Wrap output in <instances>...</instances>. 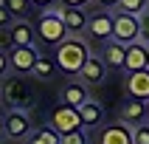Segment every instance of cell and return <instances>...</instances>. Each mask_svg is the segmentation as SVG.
<instances>
[{
	"label": "cell",
	"mask_w": 149,
	"mask_h": 144,
	"mask_svg": "<svg viewBox=\"0 0 149 144\" xmlns=\"http://www.w3.org/2000/svg\"><path fill=\"white\" fill-rule=\"evenodd\" d=\"M54 71H56V62H54L51 57H42V54H40L37 65H34V76H37V79H51Z\"/></svg>",
	"instance_id": "20"
},
{
	"label": "cell",
	"mask_w": 149,
	"mask_h": 144,
	"mask_svg": "<svg viewBox=\"0 0 149 144\" xmlns=\"http://www.w3.org/2000/svg\"><path fill=\"white\" fill-rule=\"evenodd\" d=\"M11 11H8V6H0V28H6V25H11Z\"/></svg>",
	"instance_id": "28"
},
{
	"label": "cell",
	"mask_w": 149,
	"mask_h": 144,
	"mask_svg": "<svg viewBox=\"0 0 149 144\" xmlns=\"http://www.w3.org/2000/svg\"><path fill=\"white\" fill-rule=\"evenodd\" d=\"M146 122H149V99H146Z\"/></svg>",
	"instance_id": "33"
},
{
	"label": "cell",
	"mask_w": 149,
	"mask_h": 144,
	"mask_svg": "<svg viewBox=\"0 0 149 144\" xmlns=\"http://www.w3.org/2000/svg\"><path fill=\"white\" fill-rule=\"evenodd\" d=\"M28 144H62V136L51 124H42V127H37V130L28 136Z\"/></svg>",
	"instance_id": "19"
},
{
	"label": "cell",
	"mask_w": 149,
	"mask_h": 144,
	"mask_svg": "<svg viewBox=\"0 0 149 144\" xmlns=\"http://www.w3.org/2000/svg\"><path fill=\"white\" fill-rule=\"evenodd\" d=\"M6 6H8V11L17 17V20H23L25 14H31V0H6Z\"/></svg>",
	"instance_id": "22"
},
{
	"label": "cell",
	"mask_w": 149,
	"mask_h": 144,
	"mask_svg": "<svg viewBox=\"0 0 149 144\" xmlns=\"http://www.w3.org/2000/svg\"><path fill=\"white\" fill-rule=\"evenodd\" d=\"M0 6H6V0H0Z\"/></svg>",
	"instance_id": "34"
},
{
	"label": "cell",
	"mask_w": 149,
	"mask_h": 144,
	"mask_svg": "<svg viewBox=\"0 0 149 144\" xmlns=\"http://www.w3.org/2000/svg\"><path fill=\"white\" fill-rule=\"evenodd\" d=\"M51 127H54L59 136L82 130L84 124H82V116H79V107L68 105V102H62L59 107H54V113H51Z\"/></svg>",
	"instance_id": "5"
},
{
	"label": "cell",
	"mask_w": 149,
	"mask_h": 144,
	"mask_svg": "<svg viewBox=\"0 0 149 144\" xmlns=\"http://www.w3.org/2000/svg\"><path fill=\"white\" fill-rule=\"evenodd\" d=\"M0 99L8 110H28L34 105V93L28 88V82L23 79V74L6 76L3 85H0Z\"/></svg>",
	"instance_id": "2"
},
{
	"label": "cell",
	"mask_w": 149,
	"mask_h": 144,
	"mask_svg": "<svg viewBox=\"0 0 149 144\" xmlns=\"http://www.w3.org/2000/svg\"><path fill=\"white\" fill-rule=\"evenodd\" d=\"M37 37H40L42 42L54 45V48H56L62 40H68V37H70V31H68V25L62 23V17H59L56 8L40 11V17H37Z\"/></svg>",
	"instance_id": "3"
},
{
	"label": "cell",
	"mask_w": 149,
	"mask_h": 144,
	"mask_svg": "<svg viewBox=\"0 0 149 144\" xmlns=\"http://www.w3.org/2000/svg\"><path fill=\"white\" fill-rule=\"evenodd\" d=\"M3 48H11V31H8V25L0 28V51Z\"/></svg>",
	"instance_id": "26"
},
{
	"label": "cell",
	"mask_w": 149,
	"mask_h": 144,
	"mask_svg": "<svg viewBox=\"0 0 149 144\" xmlns=\"http://www.w3.org/2000/svg\"><path fill=\"white\" fill-rule=\"evenodd\" d=\"M56 11H59L62 23L68 25V31H70V34H82V31H87L90 17H87V11H84L82 6H65V3H59Z\"/></svg>",
	"instance_id": "7"
},
{
	"label": "cell",
	"mask_w": 149,
	"mask_h": 144,
	"mask_svg": "<svg viewBox=\"0 0 149 144\" xmlns=\"http://www.w3.org/2000/svg\"><path fill=\"white\" fill-rule=\"evenodd\" d=\"M11 71V62H8V54L6 51H0V76H8Z\"/></svg>",
	"instance_id": "27"
},
{
	"label": "cell",
	"mask_w": 149,
	"mask_h": 144,
	"mask_svg": "<svg viewBox=\"0 0 149 144\" xmlns=\"http://www.w3.org/2000/svg\"><path fill=\"white\" fill-rule=\"evenodd\" d=\"M113 40L124 42H138L141 40V14H130V11H116V25H113Z\"/></svg>",
	"instance_id": "4"
},
{
	"label": "cell",
	"mask_w": 149,
	"mask_h": 144,
	"mask_svg": "<svg viewBox=\"0 0 149 144\" xmlns=\"http://www.w3.org/2000/svg\"><path fill=\"white\" fill-rule=\"evenodd\" d=\"M99 144H132V124H127V122H116V124L101 127Z\"/></svg>",
	"instance_id": "10"
},
{
	"label": "cell",
	"mask_w": 149,
	"mask_h": 144,
	"mask_svg": "<svg viewBox=\"0 0 149 144\" xmlns=\"http://www.w3.org/2000/svg\"><path fill=\"white\" fill-rule=\"evenodd\" d=\"M59 3H65V6H87V3H90V0H59Z\"/></svg>",
	"instance_id": "30"
},
{
	"label": "cell",
	"mask_w": 149,
	"mask_h": 144,
	"mask_svg": "<svg viewBox=\"0 0 149 144\" xmlns=\"http://www.w3.org/2000/svg\"><path fill=\"white\" fill-rule=\"evenodd\" d=\"M62 144H87V133L82 130H73V133H65L62 136Z\"/></svg>",
	"instance_id": "24"
},
{
	"label": "cell",
	"mask_w": 149,
	"mask_h": 144,
	"mask_svg": "<svg viewBox=\"0 0 149 144\" xmlns=\"http://www.w3.org/2000/svg\"><path fill=\"white\" fill-rule=\"evenodd\" d=\"M124 91L127 96H135V99H149V68L130 71L124 79Z\"/></svg>",
	"instance_id": "11"
},
{
	"label": "cell",
	"mask_w": 149,
	"mask_h": 144,
	"mask_svg": "<svg viewBox=\"0 0 149 144\" xmlns=\"http://www.w3.org/2000/svg\"><path fill=\"white\" fill-rule=\"evenodd\" d=\"M79 116H82V124H84V127H96L101 119H104V107H101L99 102L87 99V102L79 105Z\"/></svg>",
	"instance_id": "18"
},
{
	"label": "cell",
	"mask_w": 149,
	"mask_h": 144,
	"mask_svg": "<svg viewBox=\"0 0 149 144\" xmlns=\"http://www.w3.org/2000/svg\"><path fill=\"white\" fill-rule=\"evenodd\" d=\"M31 119L25 110H8L6 113V136L8 138H25L31 136Z\"/></svg>",
	"instance_id": "8"
},
{
	"label": "cell",
	"mask_w": 149,
	"mask_h": 144,
	"mask_svg": "<svg viewBox=\"0 0 149 144\" xmlns=\"http://www.w3.org/2000/svg\"><path fill=\"white\" fill-rule=\"evenodd\" d=\"M11 31V48L14 45H34V25L25 23V20H17V23L8 25Z\"/></svg>",
	"instance_id": "16"
},
{
	"label": "cell",
	"mask_w": 149,
	"mask_h": 144,
	"mask_svg": "<svg viewBox=\"0 0 149 144\" xmlns=\"http://www.w3.org/2000/svg\"><path fill=\"white\" fill-rule=\"evenodd\" d=\"M3 136H6V116L0 113V138H3Z\"/></svg>",
	"instance_id": "32"
},
{
	"label": "cell",
	"mask_w": 149,
	"mask_h": 144,
	"mask_svg": "<svg viewBox=\"0 0 149 144\" xmlns=\"http://www.w3.org/2000/svg\"><path fill=\"white\" fill-rule=\"evenodd\" d=\"M99 6H104V8H116L118 6V0H96Z\"/></svg>",
	"instance_id": "31"
},
{
	"label": "cell",
	"mask_w": 149,
	"mask_h": 144,
	"mask_svg": "<svg viewBox=\"0 0 149 144\" xmlns=\"http://www.w3.org/2000/svg\"><path fill=\"white\" fill-rule=\"evenodd\" d=\"M143 68H149V45H146L143 40H138V42H130V45H127L124 71L130 74V71H143Z\"/></svg>",
	"instance_id": "9"
},
{
	"label": "cell",
	"mask_w": 149,
	"mask_h": 144,
	"mask_svg": "<svg viewBox=\"0 0 149 144\" xmlns=\"http://www.w3.org/2000/svg\"><path fill=\"white\" fill-rule=\"evenodd\" d=\"M40 59V51L34 45H14L8 48V62H11V71L14 74H34V65Z\"/></svg>",
	"instance_id": "6"
},
{
	"label": "cell",
	"mask_w": 149,
	"mask_h": 144,
	"mask_svg": "<svg viewBox=\"0 0 149 144\" xmlns=\"http://www.w3.org/2000/svg\"><path fill=\"white\" fill-rule=\"evenodd\" d=\"M118 11H130V14H143L149 8V0H118Z\"/></svg>",
	"instance_id": "21"
},
{
	"label": "cell",
	"mask_w": 149,
	"mask_h": 144,
	"mask_svg": "<svg viewBox=\"0 0 149 144\" xmlns=\"http://www.w3.org/2000/svg\"><path fill=\"white\" fill-rule=\"evenodd\" d=\"M104 76H107V62H104V57H93L90 54V59H87L84 68L79 71V79L87 82V85H99V82H104Z\"/></svg>",
	"instance_id": "13"
},
{
	"label": "cell",
	"mask_w": 149,
	"mask_h": 144,
	"mask_svg": "<svg viewBox=\"0 0 149 144\" xmlns=\"http://www.w3.org/2000/svg\"><path fill=\"white\" fill-rule=\"evenodd\" d=\"M132 144H149V124H135L132 127Z\"/></svg>",
	"instance_id": "23"
},
{
	"label": "cell",
	"mask_w": 149,
	"mask_h": 144,
	"mask_svg": "<svg viewBox=\"0 0 149 144\" xmlns=\"http://www.w3.org/2000/svg\"><path fill=\"white\" fill-rule=\"evenodd\" d=\"M101 57L107 62V68H116V71H124V59H127V45L118 40H104V48H101Z\"/></svg>",
	"instance_id": "15"
},
{
	"label": "cell",
	"mask_w": 149,
	"mask_h": 144,
	"mask_svg": "<svg viewBox=\"0 0 149 144\" xmlns=\"http://www.w3.org/2000/svg\"><path fill=\"white\" fill-rule=\"evenodd\" d=\"M121 122H127V124H132V127L146 122V99L130 96V99L121 105Z\"/></svg>",
	"instance_id": "14"
},
{
	"label": "cell",
	"mask_w": 149,
	"mask_h": 144,
	"mask_svg": "<svg viewBox=\"0 0 149 144\" xmlns=\"http://www.w3.org/2000/svg\"><path fill=\"white\" fill-rule=\"evenodd\" d=\"M90 99V93H87V82H68L65 88H62V102H68V105H73V107H79L82 102Z\"/></svg>",
	"instance_id": "17"
},
{
	"label": "cell",
	"mask_w": 149,
	"mask_h": 144,
	"mask_svg": "<svg viewBox=\"0 0 149 144\" xmlns=\"http://www.w3.org/2000/svg\"><path fill=\"white\" fill-rule=\"evenodd\" d=\"M90 59V48H87V42L79 40V37H68L56 45V68L62 71L65 76H79V71L84 68V62Z\"/></svg>",
	"instance_id": "1"
},
{
	"label": "cell",
	"mask_w": 149,
	"mask_h": 144,
	"mask_svg": "<svg viewBox=\"0 0 149 144\" xmlns=\"http://www.w3.org/2000/svg\"><path fill=\"white\" fill-rule=\"evenodd\" d=\"M141 40L149 45V8L141 14Z\"/></svg>",
	"instance_id": "25"
},
{
	"label": "cell",
	"mask_w": 149,
	"mask_h": 144,
	"mask_svg": "<svg viewBox=\"0 0 149 144\" xmlns=\"http://www.w3.org/2000/svg\"><path fill=\"white\" fill-rule=\"evenodd\" d=\"M37 8H42V11H48V8H56V0H31Z\"/></svg>",
	"instance_id": "29"
},
{
	"label": "cell",
	"mask_w": 149,
	"mask_h": 144,
	"mask_svg": "<svg viewBox=\"0 0 149 144\" xmlns=\"http://www.w3.org/2000/svg\"><path fill=\"white\" fill-rule=\"evenodd\" d=\"M113 25H116V14L110 11H96L87 23V31L96 40H113Z\"/></svg>",
	"instance_id": "12"
}]
</instances>
